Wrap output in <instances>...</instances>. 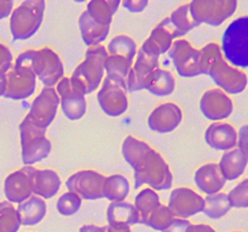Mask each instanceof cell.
<instances>
[{"instance_id":"6da1fadb","label":"cell","mask_w":248,"mask_h":232,"mask_svg":"<svg viewBox=\"0 0 248 232\" xmlns=\"http://www.w3.org/2000/svg\"><path fill=\"white\" fill-rule=\"evenodd\" d=\"M203 75H208L227 94H239L246 89L247 74L230 65L224 59L217 43H210L201 48Z\"/></svg>"},{"instance_id":"7a4b0ae2","label":"cell","mask_w":248,"mask_h":232,"mask_svg":"<svg viewBox=\"0 0 248 232\" xmlns=\"http://www.w3.org/2000/svg\"><path fill=\"white\" fill-rule=\"evenodd\" d=\"M108 56L107 48L102 45L87 48L85 60L69 77L73 89L84 96L96 91L104 79V63Z\"/></svg>"},{"instance_id":"3957f363","label":"cell","mask_w":248,"mask_h":232,"mask_svg":"<svg viewBox=\"0 0 248 232\" xmlns=\"http://www.w3.org/2000/svg\"><path fill=\"white\" fill-rule=\"evenodd\" d=\"M135 173V188H142L148 184L155 191H164L171 188L173 183V174L169 163L162 155L152 149L133 168Z\"/></svg>"},{"instance_id":"277c9868","label":"cell","mask_w":248,"mask_h":232,"mask_svg":"<svg viewBox=\"0 0 248 232\" xmlns=\"http://www.w3.org/2000/svg\"><path fill=\"white\" fill-rule=\"evenodd\" d=\"M220 51L230 65L240 70L248 69V14L237 17L227 27Z\"/></svg>"},{"instance_id":"5b68a950","label":"cell","mask_w":248,"mask_h":232,"mask_svg":"<svg viewBox=\"0 0 248 232\" xmlns=\"http://www.w3.org/2000/svg\"><path fill=\"white\" fill-rule=\"evenodd\" d=\"M6 81L5 98L22 101L35 92L36 76L31 65V50L17 56L14 67L6 72Z\"/></svg>"},{"instance_id":"8992f818","label":"cell","mask_w":248,"mask_h":232,"mask_svg":"<svg viewBox=\"0 0 248 232\" xmlns=\"http://www.w3.org/2000/svg\"><path fill=\"white\" fill-rule=\"evenodd\" d=\"M44 0H26L10 16V31L15 40H27L40 28L45 14Z\"/></svg>"},{"instance_id":"52a82bcc","label":"cell","mask_w":248,"mask_h":232,"mask_svg":"<svg viewBox=\"0 0 248 232\" xmlns=\"http://www.w3.org/2000/svg\"><path fill=\"white\" fill-rule=\"evenodd\" d=\"M19 139L24 166H33L50 155L52 144L46 137V130L36 126L28 116L19 123Z\"/></svg>"},{"instance_id":"ba28073f","label":"cell","mask_w":248,"mask_h":232,"mask_svg":"<svg viewBox=\"0 0 248 232\" xmlns=\"http://www.w3.org/2000/svg\"><path fill=\"white\" fill-rule=\"evenodd\" d=\"M31 65L44 87H53L64 77V65L52 48L31 50Z\"/></svg>"},{"instance_id":"9c48e42d","label":"cell","mask_w":248,"mask_h":232,"mask_svg":"<svg viewBox=\"0 0 248 232\" xmlns=\"http://www.w3.org/2000/svg\"><path fill=\"white\" fill-rule=\"evenodd\" d=\"M193 18L199 24L218 27L235 14L236 0H194L189 4Z\"/></svg>"},{"instance_id":"30bf717a","label":"cell","mask_w":248,"mask_h":232,"mask_svg":"<svg viewBox=\"0 0 248 232\" xmlns=\"http://www.w3.org/2000/svg\"><path fill=\"white\" fill-rule=\"evenodd\" d=\"M169 57L179 76L195 77L203 75L201 51L194 47L186 39H177L173 41L169 51Z\"/></svg>"},{"instance_id":"8fae6325","label":"cell","mask_w":248,"mask_h":232,"mask_svg":"<svg viewBox=\"0 0 248 232\" xmlns=\"http://www.w3.org/2000/svg\"><path fill=\"white\" fill-rule=\"evenodd\" d=\"M97 101L104 114L118 117L128 108L127 86L124 82H118L106 76L97 93Z\"/></svg>"},{"instance_id":"7c38bea8","label":"cell","mask_w":248,"mask_h":232,"mask_svg":"<svg viewBox=\"0 0 248 232\" xmlns=\"http://www.w3.org/2000/svg\"><path fill=\"white\" fill-rule=\"evenodd\" d=\"M106 176L93 169H82L72 174L65 181L70 192H74L81 200H99L103 198Z\"/></svg>"},{"instance_id":"4fadbf2b","label":"cell","mask_w":248,"mask_h":232,"mask_svg":"<svg viewBox=\"0 0 248 232\" xmlns=\"http://www.w3.org/2000/svg\"><path fill=\"white\" fill-rule=\"evenodd\" d=\"M60 103V97L56 92V88L44 87L40 93L31 102V109L27 116L36 126L47 130V127L52 123L57 115Z\"/></svg>"},{"instance_id":"5bb4252c","label":"cell","mask_w":248,"mask_h":232,"mask_svg":"<svg viewBox=\"0 0 248 232\" xmlns=\"http://www.w3.org/2000/svg\"><path fill=\"white\" fill-rule=\"evenodd\" d=\"M35 167L24 166L5 178L4 193L10 203H22L33 196V173Z\"/></svg>"},{"instance_id":"9a60e30c","label":"cell","mask_w":248,"mask_h":232,"mask_svg":"<svg viewBox=\"0 0 248 232\" xmlns=\"http://www.w3.org/2000/svg\"><path fill=\"white\" fill-rule=\"evenodd\" d=\"M205 205V198L189 188H177L170 195L169 205L172 214L179 219H188L201 213Z\"/></svg>"},{"instance_id":"2e32d148","label":"cell","mask_w":248,"mask_h":232,"mask_svg":"<svg viewBox=\"0 0 248 232\" xmlns=\"http://www.w3.org/2000/svg\"><path fill=\"white\" fill-rule=\"evenodd\" d=\"M200 110L211 121H222L229 117L234 111V103L229 94L220 88L206 91L200 99Z\"/></svg>"},{"instance_id":"e0dca14e","label":"cell","mask_w":248,"mask_h":232,"mask_svg":"<svg viewBox=\"0 0 248 232\" xmlns=\"http://www.w3.org/2000/svg\"><path fill=\"white\" fill-rule=\"evenodd\" d=\"M56 92L60 97V106L68 120L77 121L85 116L87 110V102L84 94L74 91L70 85L69 77H63L56 85Z\"/></svg>"},{"instance_id":"ac0fdd59","label":"cell","mask_w":248,"mask_h":232,"mask_svg":"<svg viewBox=\"0 0 248 232\" xmlns=\"http://www.w3.org/2000/svg\"><path fill=\"white\" fill-rule=\"evenodd\" d=\"M178 38H183V36L174 28L173 24L170 21V17H166L153 29L149 38L143 43L142 48L150 55L160 57L164 53L169 52L174 39Z\"/></svg>"},{"instance_id":"d6986e66","label":"cell","mask_w":248,"mask_h":232,"mask_svg":"<svg viewBox=\"0 0 248 232\" xmlns=\"http://www.w3.org/2000/svg\"><path fill=\"white\" fill-rule=\"evenodd\" d=\"M157 68H159V57L145 52L140 47L136 56L135 64L132 65L126 79L127 92L142 91L145 79Z\"/></svg>"},{"instance_id":"ffe728a7","label":"cell","mask_w":248,"mask_h":232,"mask_svg":"<svg viewBox=\"0 0 248 232\" xmlns=\"http://www.w3.org/2000/svg\"><path fill=\"white\" fill-rule=\"evenodd\" d=\"M182 109L174 103H164L152 111L148 117V126L157 133H170L176 130L182 122Z\"/></svg>"},{"instance_id":"44dd1931","label":"cell","mask_w":248,"mask_h":232,"mask_svg":"<svg viewBox=\"0 0 248 232\" xmlns=\"http://www.w3.org/2000/svg\"><path fill=\"white\" fill-rule=\"evenodd\" d=\"M205 140L212 149L229 151L237 145V130L230 123H211L205 132Z\"/></svg>"},{"instance_id":"7402d4cb","label":"cell","mask_w":248,"mask_h":232,"mask_svg":"<svg viewBox=\"0 0 248 232\" xmlns=\"http://www.w3.org/2000/svg\"><path fill=\"white\" fill-rule=\"evenodd\" d=\"M194 180L199 190L207 196L220 192V190L227 184V180L223 176L218 163H213V162L201 166L195 172Z\"/></svg>"},{"instance_id":"603a6c76","label":"cell","mask_w":248,"mask_h":232,"mask_svg":"<svg viewBox=\"0 0 248 232\" xmlns=\"http://www.w3.org/2000/svg\"><path fill=\"white\" fill-rule=\"evenodd\" d=\"M109 226L130 227L140 224V218L135 205L130 202H111L107 209Z\"/></svg>"},{"instance_id":"cb8c5ba5","label":"cell","mask_w":248,"mask_h":232,"mask_svg":"<svg viewBox=\"0 0 248 232\" xmlns=\"http://www.w3.org/2000/svg\"><path fill=\"white\" fill-rule=\"evenodd\" d=\"M60 175L52 169H35L33 173V193L43 200H50L61 188Z\"/></svg>"},{"instance_id":"d4e9b609","label":"cell","mask_w":248,"mask_h":232,"mask_svg":"<svg viewBox=\"0 0 248 232\" xmlns=\"http://www.w3.org/2000/svg\"><path fill=\"white\" fill-rule=\"evenodd\" d=\"M247 164L248 157L239 147H235V149L224 152L218 163V167H219L225 180L232 181L239 179L245 173Z\"/></svg>"},{"instance_id":"484cf974","label":"cell","mask_w":248,"mask_h":232,"mask_svg":"<svg viewBox=\"0 0 248 232\" xmlns=\"http://www.w3.org/2000/svg\"><path fill=\"white\" fill-rule=\"evenodd\" d=\"M79 27L82 41L89 47L101 45L108 38L109 30H110V27L102 26V24L97 23L94 19H92L86 10L80 14Z\"/></svg>"},{"instance_id":"4316f807","label":"cell","mask_w":248,"mask_h":232,"mask_svg":"<svg viewBox=\"0 0 248 232\" xmlns=\"http://www.w3.org/2000/svg\"><path fill=\"white\" fill-rule=\"evenodd\" d=\"M21 224L24 226H34L39 222L43 221L47 213V205H46L45 200H43L39 196H31L28 200L19 203L17 207Z\"/></svg>"},{"instance_id":"83f0119b","label":"cell","mask_w":248,"mask_h":232,"mask_svg":"<svg viewBox=\"0 0 248 232\" xmlns=\"http://www.w3.org/2000/svg\"><path fill=\"white\" fill-rule=\"evenodd\" d=\"M176 88V79L170 70L157 68L145 79L143 89L156 97H167Z\"/></svg>"},{"instance_id":"f1b7e54d","label":"cell","mask_w":248,"mask_h":232,"mask_svg":"<svg viewBox=\"0 0 248 232\" xmlns=\"http://www.w3.org/2000/svg\"><path fill=\"white\" fill-rule=\"evenodd\" d=\"M120 4L119 0H91L87 2L86 11L97 23L110 27L113 16L118 11Z\"/></svg>"},{"instance_id":"f546056e","label":"cell","mask_w":248,"mask_h":232,"mask_svg":"<svg viewBox=\"0 0 248 232\" xmlns=\"http://www.w3.org/2000/svg\"><path fill=\"white\" fill-rule=\"evenodd\" d=\"M130 192V183L126 176L121 174H113L106 176L103 188L104 198L110 202H124Z\"/></svg>"},{"instance_id":"4dcf8cb0","label":"cell","mask_w":248,"mask_h":232,"mask_svg":"<svg viewBox=\"0 0 248 232\" xmlns=\"http://www.w3.org/2000/svg\"><path fill=\"white\" fill-rule=\"evenodd\" d=\"M152 149L153 147L148 143L143 142V140L138 139V138L133 137V135H127L123 143L121 152H123V156L125 159V161L132 168H135L138 164V162Z\"/></svg>"},{"instance_id":"1f68e13d","label":"cell","mask_w":248,"mask_h":232,"mask_svg":"<svg viewBox=\"0 0 248 232\" xmlns=\"http://www.w3.org/2000/svg\"><path fill=\"white\" fill-rule=\"evenodd\" d=\"M106 48L109 56L126 58L131 62H133V58H136L138 52L136 41L131 36L125 35V34L114 36Z\"/></svg>"},{"instance_id":"d6a6232c","label":"cell","mask_w":248,"mask_h":232,"mask_svg":"<svg viewBox=\"0 0 248 232\" xmlns=\"http://www.w3.org/2000/svg\"><path fill=\"white\" fill-rule=\"evenodd\" d=\"M160 196L155 190L150 188H143L142 191L137 193L135 198V207L137 209L138 214L140 218V224H145L147 218L149 217L150 213L160 205Z\"/></svg>"},{"instance_id":"836d02e7","label":"cell","mask_w":248,"mask_h":232,"mask_svg":"<svg viewBox=\"0 0 248 232\" xmlns=\"http://www.w3.org/2000/svg\"><path fill=\"white\" fill-rule=\"evenodd\" d=\"M132 65L133 62L126 59V58L108 56L106 63H104V72L109 79L126 84V79H127Z\"/></svg>"},{"instance_id":"e575fe53","label":"cell","mask_w":248,"mask_h":232,"mask_svg":"<svg viewBox=\"0 0 248 232\" xmlns=\"http://www.w3.org/2000/svg\"><path fill=\"white\" fill-rule=\"evenodd\" d=\"M230 209H232V205L228 200V193L218 192L205 198L202 212L205 213L206 217L216 220L227 215Z\"/></svg>"},{"instance_id":"d590c367","label":"cell","mask_w":248,"mask_h":232,"mask_svg":"<svg viewBox=\"0 0 248 232\" xmlns=\"http://www.w3.org/2000/svg\"><path fill=\"white\" fill-rule=\"evenodd\" d=\"M170 21L182 36H184L186 33L200 26L191 16L189 4H184L174 10L170 16Z\"/></svg>"},{"instance_id":"8d00e7d4","label":"cell","mask_w":248,"mask_h":232,"mask_svg":"<svg viewBox=\"0 0 248 232\" xmlns=\"http://www.w3.org/2000/svg\"><path fill=\"white\" fill-rule=\"evenodd\" d=\"M21 219L17 209L9 201L0 202V230L5 232H18Z\"/></svg>"},{"instance_id":"74e56055","label":"cell","mask_w":248,"mask_h":232,"mask_svg":"<svg viewBox=\"0 0 248 232\" xmlns=\"http://www.w3.org/2000/svg\"><path fill=\"white\" fill-rule=\"evenodd\" d=\"M174 218L176 217L172 214V212L170 210V208L167 207V205L160 204L157 205L152 213H150L149 217L147 218V221H145L144 225L152 227L153 230L164 232L171 226Z\"/></svg>"},{"instance_id":"f35d334b","label":"cell","mask_w":248,"mask_h":232,"mask_svg":"<svg viewBox=\"0 0 248 232\" xmlns=\"http://www.w3.org/2000/svg\"><path fill=\"white\" fill-rule=\"evenodd\" d=\"M82 200L74 192H68L63 193L60 196V198L57 200V207L58 213L63 217H72V215L77 214L79 212V209L81 208Z\"/></svg>"},{"instance_id":"ab89813d","label":"cell","mask_w":248,"mask_h":232,"mask_svg":"<svg viewBox=\"0 0 248 232\" xmlns=\"http://www.w3.org/2000/svg\"><path fill=\"white\" fill-rule=\"evenodd\" d=\"M228 200L232 208H248V178L230 190Z\"/></svg>"},{"instance_id":"60d3db41","label":"cell","mask_w":248,"mask_h":232,"mask_svg":"<svg viewBox=\"0 0 248 232\" xmlns=\"http://www.w3.org/2000/svg\"><path fill=\"white\" fill-rule=\"evenodd\" d=\"M12 62H14V55H12L9 46L0 43V72L6 74L14 67Z\"/></svg>"},{"instance_id":"b9f144b4","label":"cell","mask_w":248,"mask_h":232,"mask_svg":"<svg viewBox=\"0 0 248 232\" xmlns=\"http://www.w3.org/2000/svg\"><path fill=\"white\" fill-rule=\"evenodd\" d=\"M148 0H125L123 2V6L125 7L126 10H128L130 12H135V14H138V12L144 11L145 7L148 6Z\"/></svg>"},{"instance_id":"7bdbcfd3","label":"cell","mask_w":248,"mask_h":232,"mask_svg":"<svg viewBox=\"0 0 248 232\" xmlns=\"http://www.w3.org/2000/svg\"><path fill=\"white\" fill-rule=\"evenodd\" d=\"M237 146L248 157V123L237 132Z\"/></svg>"},{"instance_id":"ee69618b","label":"cell","mask_w":248,"mask_h":232,"mask_svg":"<svg viewBox=\"0 0 248 232\" xmlns=\"http://www.w3.org/2000/svg\"><path fill=\"white\" fill-rule=\"evenodd\" d=\"M190 225V221L188 219H179V218H174L172 221L171 226L164 232H186V229Z\"/></svg>"},{"instance_id":"f6af8a7d","label":"cell","mask_w":248,"mask_h":232,"mask_svg":"<svg viewBox=\"0 0 248 232\" xmlns=\"http://www.w3.org/2000/svg\"><path fill=\"white\" fill-rule=\"evenodd\" d=\"M14 11V1L11 0H0V21L11 16Z\"/></svg>"},{"instance_id":"bcb514c9","label":"cell","mask_w":248,"mask_h":232,"mask_svg":"<svg viewBox=\"0 0 248 232\" xmlns=\"http://www.w3.org/2000/svg\"><path fill=\"white\" fill-rule=\"evenodd\" d=\"M186 232H217L211 225L207 224H190Z\"/></svg>"},{"instance_id":"7dc6e473","label":"cell","mask_w":248,"mask_h":232,"mask_svg":"<svg viewBox=\"0 0 248 232\" xmlns=\"http://www.w3.org/2000/svg\"><path fill=\"white\" fill-rule=\"evenodd\" d=\"M108 226H98V225H82L79 232H107Z\"/></svg>"},{"instance_id":"c3c4849f","label":"cell","mask_w":248,"mask_h":232,"mask_svg":"<svg viewBox=\"0 0 248 232\" xmlns=\"http://www.w3.org/2000/svg\"><path fill=\"white\" fill-rule=\"evenodd\" d=\"M6 74L0 72V97H4L5 91H6Z\"/></svg>"},{"instance_id":"681fc988","label":"cell","mask_w":248,"mask_h":232,"mask_svg":"<svg viewBox=\"0 0 248 232\" xmlns=\"http://www.w3.org/2000/svg\"><path fill=\"white\" fill-rule=\"evenodd\" d=\"M107 232H131L130 227H114V226H108Z\"/></svg>"},{"instance_id":"f907efd6","label":"cell","mask_w":248,"mask_h":232,"mask_svg":"<svg viewBox=\"0 0 248 232\" xmlns=\"http://www.w3.org/2000/svg\"><path fill=\"white\" fill-rule=\"evenodd\" d=\"M0 232H5V231H2V230H0Z\"/></svg>"},{"instance_id":"816d5d0a","label":"cell","mask_w":248,"mask_h":232,"mask_svg":"<svg viewBox=\"0 0 248 232\" xmlns=\"http://www.w3.org/2000/svg\"><path fill=\"white\" fill-rule=\"evenodd\" d=\"M234 232H241V231H234Z\"/></svg>"}]
</instances>
